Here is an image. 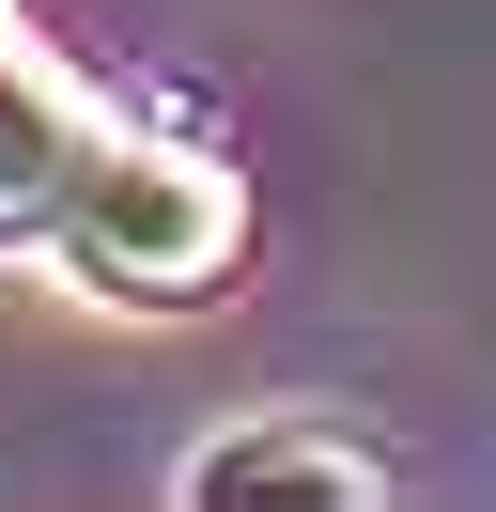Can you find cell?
Returning a JSON list of instances; mask_svg holds the SVG:
<instances>
[{
    "mask_svg": "<svg viewBox=\"0 0 496 512\" xmlns=\"http://www.w3.org/2000/svg\"><path fill=\"white\" fill-rule=\"evenodd\" d=\"M47 249L78 264L93 295H124V311H186V295L248 249V187L217 156H186V140H93Z\"/></svg>",
    "mask_w": 496,
    "mask_h": 512,
    "instance_id": "cell-1",
    "label": "cell"
},
{
    "mask_svg": "<svg viewBox=\"0 0 496 512\" xmlns=\"http://www.w3.org/2000/svg\"><path fill=\"white\" fill-rule=\"evenodd\" d=\"M248 497L372 512V497H388V450H372V435H341L326 404H264V419H233V435H202V450H186V512H248Z\"/></svg>",
    "mask_w": 496,
    "mask_h": 512,
    "instance_id": "cell-2",
    "label": "cell"
},
{
    "mask_svg": "<svg viewBox=\"0 0 496 512\" xmlns=\"http://www.w3.org/2000/svg\"><path fill=\"white\" fill-rule=\"evenodd\" d=\"M78 156H93V109L62 94L31 47H0V249H47V233H62Z\"/></svg>",
    "mask_w": 496,
    "mask_h": 512,
    "instance_id": "cell-3",
    "label": "cell"
}]
</instances>
